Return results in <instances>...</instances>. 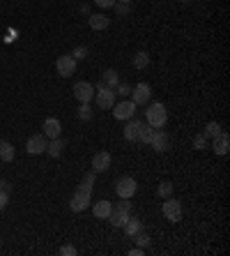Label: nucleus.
I'll return each mask as SVG.
<instances>
[{"label": "nucleus", "instance_id": "dca6fc26", "mask_svg": "<svg viewBox=\"0 0 230 256\" xmlns=\"http://www.w3.org/2000/svg\"><path fill=\"white\" fill-rule=\"evenodd\" d=\"M111 208H113V203L106 201V199H101V201H97L94 205H92V215L97 217V219H108V215H111Z\"/></svg>", "mask_w": 230, "mask_h": 256}, {"label": "nucleus", "instance_id": "f257e3e1", "mask_svg": "<svg viewBox=\"0 0 230 256\" xmlns=\"http://www.w3.org/2000/svg\"><path fill=\"white\" fill-rule=\"evenodd\" d=\"M129 217H132V203H129V199H120V203H115L111 208L108 222H111V226H115V229H122Z\"/></svg>", "mask_w": 230, "mask_h": 256}, {"label": "nucleus", "instance_id": "f8f14e48", "mask_svg": "<svg viewBox=\"0 0 230 256\" xmlns=\"http://www.w3.org/2000/svg\"><path fill=\"white\" fill-rule=\"evenodd\" d=\"M55 67H58V74L60 76H72L74 72H76V60L72 58V53H67V55H60L58 62H55Z\"/></svg>", "mask_w": 230, "mask_h": 256}, {"label": "nucleus", "instance_id": "393cba45", "mask_svg": "<svg viewBox=\"0 0 230 256\" xmlns=\"http://www.w3.org/2000/svg\"><path fill=\"white\" fill-rule=\"evenodd\" d=\"M94 180H97V173H94V171H92V173H86V178H83V182L79 185V189L92 194V189H94Z\"/></svg>", "mask_w": 230, "mask_h": 256}, {"label": "nucleus", "instance_id": "58836bf2", "mask_svg": "<svg viewBox=\"0 0 230 256\" xmlns=\"http://www.w3.org/2000/svg\"><path fill=\"white\" fill-rule=\"evenodd\" d=\"M118 2H125V5H129V2H132V0H118Z\"/></svg>", "mask_w": 230, "mask_h": 256}, {"label": "nucleus", "instance_id": "aec40b11", "mask_svg": "<svg viewBox=\"0 0 230 256\" xmlns=\"http://www.w3.org/2000/svg\"><path fill=\"white\" fill-rule=\"evenodd\" d=\"M122 229H125V236H129V238H134L138 233V231H143V222H140V219H138V217H129V219H127V224L125 226H122Z\"/></svg>", "mask_w": 230, "mask_h": 256}, {"label": "nucleus", "instance_id": "f03ea898", "mask_svg": "<svg viewBox=\"0 0 230 256\" xmlns=\"http://www.w3.org/2000/svg\"><path fill=\"white\" fill-rule=\"evenodd\" d=\"M145 122H147L150 127H154V129H164L166 127V122H168V111H166V106L161 104V102L147 106V111H145Z\"/></svg>", "mask_w": 230, "mask_h": 256}, {"label": "nucleus", "instance_id": "6e6552de", "mask_svg": "<svg viewBox=\"0 0 230 256\" xmlns=\"http://www.w3.org/2000/svg\"><path fill=\"white\" fill-rule=\"evenodd\" d=\"M46 146H48V139L44 134H33L26 141V153L28 155H42V153H46Z\"/></svg>", "mask_w": 230, "mask_h": 256}, {"label": "nucleus", "instance_id": "1a4fd4ad", "mask_svg": "<svg viewBox=\"0 0 230 256\" xmlns=\"http://www.w3.org/2000/svg\"><path fill=\"white\" fill-rule=\"evenodd\" d=\"M115 192H118L120 199H132V196L136 194V180L129 178V175L120 178V180L115 182Z\"/></svg>", "mask_w": 230, "mask_h": 256}, {"label": "nucleus", "instance_id": "f3484780", "mask_svg": "<svg viewBox=\"0 0 230 256\" xmlns=\"http://www.w3.org/2000/svg\"><path fill=\"white\" fill-rule=\"evenodd\" d=\"M140 125H143V120L129 118V122L125 125V139H127V141H138V132H140Z\"/></svg>", "mask_w": 230, "mask_h": 256}, {"label": "nucleus", "instance_id": "6ab92c4d", "mask_svg": "<svg viewBox=\"0 0 230 256\" xmlns=\"http://www.w3.org/2000/svg\"><path fill=\"white\" fill-rule=\"evenodd\" d=\"M88 26L92 30H106V28L111 26V19H106L104 14H92L90 19H88Z\"/></svg>", "mask_w": 230, "mask_h": 256}, {"label": "nucleus", "instance_id": "c85d7f7f", "mask_svg": "<svg viewBox=\"0 0 230 256\" xmlns=\"http://www.w3.org/2000/svg\"><path fill=\"white\" fill-rule=\"evenodd\" d=\"M113 90H115V95H120V97H129V95H132V86H127V83H118Z\"/></svg>", "mask_w": 230, "mask_h": 256}, {"label": "nucleus", "instance_id": "39448f33", "mask_svg": "<svg viewBox=\"0 0 230 256\" xmlns=\"http://www.w3.org/2000/svg\"><path fill=\"white\" fill-rule=\"evenodd\" d=\"M161 212H164V217L168 222H180V219H182V203H180L178 199L168 196L166 203L161 205Z\"/></svg>", "mask_w": 230, "mask_h": 256}, {"label": "nucleus", "instance_id": "5701e85b", "mask_svg": "<svg viewBox=\"0 0 230 256\" xmlns=\"http://www.w3.org/2000/svg\"><path fill=\"white\" fill-rule=\"evenodd\" d=\"M152 136H154V127H150L147 122H145V125H140V132H138V141H140V143H147V146H150Z\"/></svg>", "mask_w": 230, "mask_h": 256}, {"label": "nucleus", "instance_id": "20e7f679", "mask_svg": "<svg viewBox=\"0 0 230 256\" xmlns=\"http://www.w3.org/2000/svg\"><path fill=\"white\" fill-rule=\"evenodd\" d=\"M72 93L81 104H90V102L94 100V86L88 83V81H76L74 83V88H72Z\"/></svg>", "mask_w": 230, "mask_h": 256}, {"label": "nucleus", "instance_id": "423d86ee", "mask_svg": "<svg viewBox=\"0 0 230 256\" xmlns=\"http://www.w3.org/2000/svg\"><path fill=\"white\" fill-rule=\"evenodd\" d=\"M150 100H152L150 83H136V86L132 88V102L136 106H143V104H147Z\"/></svg>", "mask_w": 230, "mask_h": 256}, {"label": "nucleus", "instance_id": "bb28decb", "mask_svg": "<svg viewBox=\"0 0 230 256\" xmlns=\"http://www.w3.org/2000/svg\"><path fill=\"white\" fill-rule=\"evenodd\" d=\"M79 120H92V111H90V104H81L79 106Z\"/></svg>", "mask_w": 230, "mask_h": 256}, {"label": "nucleus", "instance_id": "c756f323", "mask_svg": "<svg viewBox=\"0 0 230 256\" xmlns=\"http://www.w3.org/2000/svg\"><path fill=\"white\" fill-rule=\"evenodd\" d=\"M159 196H164V199L173 196V182H161L159 185Z\"/></svg>", "mask_w": 230, "mask_h": 256}, {"label": "nucleus", "instance_id": "2f4dec72", "mask_svg": "<svg viewBox=\"0 0 230 256\" xmlns=\"http://www.w3.org/2000/svg\"><path fill=\"white\" fill-rule=\"evenodd\" d=\"M205 146H207V136H205V134H198V136H193V148L203 150Z\"/></svg>", "mask_w": 230, "mask_h": 256}, {"label": "nucleus", "instance_id": "4be33fe9", "mask_svg": "<svg viewBox=\"0 0 230 256\" xmlns=\"http://www.w3.org/2000/svg\"><path fill=\"white\" fill-rule=\"evenodd\" d=\"M14 155H16V153H14V146H12V143L0 141V159H2V162H12Z\"/></svg>", "mask_w": 230, "mask_h": 256}, {"label": "nucleus", "instance_id": "ea45409f", "mask_svg": "<svg viewBox=\"0 0 230 256\" xmlns=\"http://www.w3.org/2000/svg\"><path fill=\"white\" fill-rule=\"evenodd\" d=\"M180 2H189V0H180Z\"/></svg>", "mask_w": 230, "mask_h": 256}, {"label": "nucleus", "instance_id": "ddd939ff", "mask_svg": "<svg viewBox=\"0 0 230 256\" xmlns=\"http://www.w3.org/2000/svg\"><path fill=\"white\" fill-rule=\"evenodd\" d=\"M150 146L157 150V153H166V150L171 148V136L166 134L164 129H154V136H152Z\"/></svg>", "mask_w": 230, "mask_h": 256}, {"label": "nucleus", "instance_id": "473e14b6", "mask_svg": "<svg viewBox=\"0 0 230 256\" xmlns=\"http://www.w3.org/2000/svg\"><path fill=\"white\" fill-rule=\"evenodd\" d=\"M115 12L120 14V16H127V14H129V5H125V2H115Z\"/></svg>", "mask_w": 230, "mask_h": 256}, {"label": "nucleus", "instance_id": "7ed1b4c3", "mask_svg": "<svg viewBox=\"0 0 230 256\" xmlns=\"http://www.w3.org/2000/svg\"><path fill=\"white\" fill-rule=\"evenodd\" d=\"M94 97H97V106L101 108V111H108V108H113V104H115V90L104 86V83H97V86H94Z\"/></svg>", "mask_w": 230, "mask_h": 256}, {"label": "nucleus", "instance_id": "e433bc0d", "mask_svg": "<svg viewBox=\"0 0 230 256\" xmlns=\"http://www.w3.org/2000/svg\"><path fill=\"white\" fill-rule=\"evenodd\" d=\"M127 254H129V256H143L145 250H143V247H134V250H129Z\"/></svg>", "mask_w": 230, "mask_h": 256}, {"label": "nucleus", "instance_id": "c9c22d12", "mask_svg": "<svg viewBox=\"0 0 230 256\" xmlns=\"http://www.w3.org/2000/svg\"><path fill=\"white\" fill-rule=\"evenodd\" d=\"M7 203H9V194H7V192H0V210H5Z\"/></svg>", "mask_w": 230, "mask_h": 256}, {"label": "nucleus", "instance_id": "a211bd4d", "mask_svg": "<svg viewBox=\"0 0 230 256\" xmlns=\"http://www.w3.org/2000/svg\"><path fill=\"white\" fill-rule=\"evenodd\" d=\"M65 139L62 136H58V139H51L48 141V146H46V153H48V157H60L62 155V150H65Z\"/></svg>", "mask_w": 230, "mask_h": 256}, {"label": "nucleus", "instance_id": "412c9836", "mask_svg": "<svg viewBox=\"0 0 230 256\" xmlns=\"http://www.w3.org/2000/svg\"><path fill=\"white\" fill-rule=\"evenodd\" d=\"M132 65H134V69H145V67H150V53H145V51H138V53L134 55Z\"/></svg>", "mask_w": 230, "mask_h": 256}, {"label": "nucleus", "instance_id": "cd10ccee", "mask_svg": "<svg viewBox=\"0 0 230 256\" xmlns=\"http://www.w3.org/2000/svg\"><path fill=\"white\" fill-rule=\"evenodd\" d=\"M134 240H136V245L138 247H147V245H150V238H147V233H143V231H138L136 236H134Z\"/></svg>", "mask_w": 230, "mask_h": 256}, {"label": "nucleus", "instance_id": "9d476101", "mask_svg": "<svg viewBox=\"0 0 230 256\" xmlns=\"http://www.w3.org/2000/svg\"><path fill=\"white\" fill-rule=\"evenodd\" d=\"M90 196L88 192H83V189H76L72 196V201H69V208L74 210V212H83V210H88V205H90Z\"/></svg>", "mask_w": 230, "mask_h": 256}, {"label": "nucleus", "instance_id": "f704fd0d", "mask_svg": "<svg viewBox=\"0 0 230 256\" xmlns=\"http://www.w3.org/2000/svg\"><path fill=\"white\" fill-rule=\"evenodd\" d=\"M94 2H97V7H101V9H111L118 0H94Z\"/></svg>", "mask_w": 230, "mask_h": 256}, {"label": "nucleus", "instance_id": "4c0bfd02", "mask_svg": "<svg viewBox=\"0 0 230 256\" xmlns=\"http://www.w3.org/2000/svg\"><path fill=\"white\" fill-rule=\"evenodd\" d=\"M0 192H7V194H9V182L7 180H0Z\"/></svg>", "mask_w": 230, "mask_h": 256}, {"label": "nucleus", "instance_id": "0eeeda50", "mask_svg": "<svg viewBox=\"0 0 230 256\" xmlns=\"http://www.w3.org/2000/svg\"><path fill=\"white\" fill-rule=\"evenodd\" d=\"M136 113V104L132 100H122L120 104H113V115L115 120H129Z\"/></svg>", "mask_w": 230, "mask_h": 256}, {"label": "nucleus", "instance_id": "9b49d317", "mask_svg": "<svg viewBox=\"0 0 230 256\" xmlns=\"http://www.w3.org/2000/svg\"><path fill=\"white\" fill-rule=\"evenodd\" d=\"M42 134H44L46 139H58V136L62 134V122H60L58 118H46V120L42 122Z\"/></svg>", "mask_w": 230, "mask_h": 256}, {"label": "nucleus", "instance_id": "a878e982", "mask_svg": "<svg viewBox=\"0 0 230 256\" xmlns=\"http://www.w3.org/2000/svg\"><path fill=\"white\" fill-rule=\"evenodd\" d=\"M221 132H224V127H221L219 122H214V120H212V122H207V127H205V132H203V134L207 136V139H214V136H219V134H221Z\"/></svg>", "mask_w": 230, "mask_h": 256}, {"label": "nucleus", "instance_id": "2eb2a0df", "mask_svg": "<svg viewBox=\"0 0 230 256\" xmlns=\"http://www.w3.org/2000/svg\"><path fill=\"white\" fill-rule=\"evenodd\" d=\"M228 148H230V141H228V134L226 132H221L219 136H214L212 139V150L217 153V155H228Z\"/></svg>", "mask_w": 230, "mask_h": 256}, {"label": "nucleus", "instance_id": "b1692460", "mask_svg": "<svg viewBox=\"0 0 230 256\" xmlns=\"http://www.w3.org/2000/svg\"><path fill=\"white\" fill-rule=\"evenodd\" d=\"M101 83H104V86H108V88H115V86L120 83L118 72H115V69H106V72H104V79H101Z\"/></svg>", "mask_w": 230, "mask_h": 256}, {"label": "nucleus", "instance_id": "7c9ffc66", "mask_svg": "<svg viewBox=\"0 0 230 256\" xmlns=\"http://www.w3.org/2000/svg\"><path fill=\"white\" fill-rule=\"evenodd\" d=\"M72 58L74 60H83V58H88V47H76L72 51Z\"/></svg>", "mask_w": 230, "mask_h": 256}, {"label": "nucleus", "instance_id": "4468645a", "mask_svg": "<svg viewBox=\"0 0 230 256\" xmlns=\"http://www.w3.org/2000/svg\"><path fill=\"white\" fill-rule=\"evenodd\" d=\"M111 169V153H97V155L92 157V171L94 173H101V171Z\"/></svg>", "mask_w": 230, "mask_h": 256}, {"label": "nucleus", "instance_id": "72a5a7b5", "mask_svg": "<svg viewBox=\"0 0 230 256\" xmlns=\"http://www.w3.org/2000/svg\"><path fill=\"white\" fill-rule=\"evenodd\" d=\"M60 254L62 256H74L76 254V247H74V245H65V247H60Z\"/></svg>", "mask_w": 230, "mask_h": 256}]
</instances>
